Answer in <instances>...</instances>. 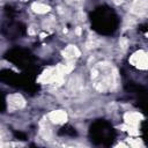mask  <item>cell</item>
Returning a JSON list of instances; mask_svg holds the SVG:
<instances>
[{
    "mask_svg": "<svg viewBox=\"0 0 148 148\" xmlns=\"http://www.w3.org/2000/svg\"><path fill=\"white\" fill-rule=\"evenodd\" d=\"M49 119L53 124H64L67 120V113L62 110H56L49 114Z\"/></svg>",
    "mask_w": 148,
    "mask_h": 148,
    "instance_id": "3",
    "label": "cell"
},
{
    "mask_svg": "<svg viewBox=\"0 0 148 148\" xmlns=\"http://www.w3.org/2000/svg\"><path fill=\"white\" fill-rule=\"evenodd\" d=\"M8 106L13 110H17L24 106V99L18 94H12L8 96Z\"/></svg>",
    "mask_w": 148,
    "mask_h": 148,
    "instance_id": "2",
    "label": "cell"
},
{
    "mask_svg": "<svg viewBox=\"0 0 148 148\" xmlns=\"http://www.w3.org/2000/svg\"><path fill=\"white\" fill-rule=\"evenodd\" d=\"M146 8H147L146 1H145V0H138V1L134 3V6H133V12H134L135 14L141 15V14H143V13L146 12Z\"/></svg>",
    "mask_w": 148,
    "mask_h": 148,
    "instance_id": "6",
    "label": "cell"
},
{
    "mask_svg": "<svg viewBox=\"0 0 148 148\" xmlns=\"http://www.w3.org/2000/svg\"><path fill=\"white\" fill-rule=\"evenodd\" d=\"M62 54H64V57H65L67 60H72V59L77 58V57L80 56V51H79V49H77L76 46H74V45H68V46H66V47L64 49Z\"/></svg>",
    "mask_w": 148,
    "mask_h": 148,
    "instance_id": "4",
    "label": "cell"
},
{
    "mask_svg": "<svg viewBox=\"0 0 148 148\" xmlns=\"http://www.w3.org/2000/svg\"><path fill=\"white\" fill-rule=\"evenodd\" d=\"M139 121H140V114L139 113H136V112H127L125 114V123L127 124V126L136 127Z\"/></svg>",
    "mask_w": 148,
    "mask_h": 148,
    "instance_id": "5",
    "label": "cell"
},
{
    "mask_svg": "<svg viewBox=\"0 0 148 148\" xmlns=\"http://www.w3.org/2000/svg\"><path fill=\"white\" fill-rule=\"evenodd\" d=\"M130 62L140 69H146L147 68V53L142 50L136 51L130 58Z\"/></svg>",
    "mask_w": 148,
    "mask_h": 148,
    "instance_id": "1",
    "label": "cell"
},
{
    "mask_svg": "<svg viewBox=\"0 0 148 148\" xmlns=\"http://www.w3.org/2000/svg\"><path fill=\"white\" fill-rule=\"evenodd\" d=\"M32 9L37 14H45V13H47L50 10V7L44 5V3H40V2H35L32 5Z\"/></svg>",
    "mask_w": 148,
    "mask_h": 148,
    "instance_id": "7",
    "label": "cell"
}]
</instances>
